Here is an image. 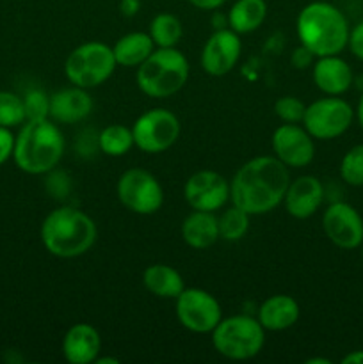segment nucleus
I'll list each match as a JSON object with an SVG mask.
<instances>
[{
    "mask_svg": "<svg viewBox=\"0 0 363 364\" xmlns=\"http://www.w3.org/2000/svg\"><path fill=\"white\" fill-rule=\"evenodd\" d=\"M290 174L276 156H255L235 173L230 183L231 205L249 215L273 212L287 194Z\"/></svg>",
    "mask_w": 363,
    "mask_h": 364,
    "instance_id": "1",
    "label": "nucleus"
},
{
    "mask_svg": "<svg viewBox=\"0 0 363 364\" xmlns=\"http://www.w3.org/2000/svg\"><path fill=\"white\" fill-rule=\"evenodd\" d=\"M298 38L313 57L338 55L347 46L349 21L337 6L330 2H310L298 14Z\"/></svg>",
    "mask_w": 363,
    "mask_h": 364,
    "instance_id": "2",
    "label": "nucleus"
},
{
    "mask_svg": "<svg viewBox=\"0 0 363 364\" xmlns=\"http://www.w3.org/2000/svg\"><path fill=\"white\" fill-rule=\"evenodd\" d=\"M39 235L50 255L70 259L85 255L95 245L98 230L95 220L82 210L60 206L45 217Z\"/></svg>",
    "mask_w": 363,
    "mask_h": 364,
    "instance_id": "3",
    "label": "nucleus"
},
{
    "mask_svg": "<svg viewBox=\"0 0 363 364\" xmlns=\"http://www.w3.org/2000/svg\"><path fill=\"white\" fill-rule=\"evenodd\" d=\"M64 135L52 119H27L14 137L13 159L27 174H46L64 155Z\"/></svg>",
    "mask_w": 363,
    "mask_h": 364,
    "instance_id": "4",
    "label": "nucleus"
},
{
    "mask_svg": "<svg viewBox=\"0 0 363 364\" xmlns=\"http://www.w3.org/2000/svg\"><path fill=\"white\" fill-rule=\"evenodd\" d=\"M189 78V60L177 48H157L137 66L139 89L149 98H167L180 91Z\"/></svg>",
    "mask_w": 363,
    "mask_h": 364,
    "instance_id": "5",
    "label": "nucleus"
},
{
    "mask_svg": "<svg viewBox=\"0 0 363 364\" xmlns=\"http://www.w3.org/2000/svg\"><path fill=\"white\" fill-rule=\"evenodd\" d=\"M212 345L221 355L233 361H246L260 354L265 343V329L258 318L233 315L221 318L212 331Z\"/></svg>",
    "mask_w": 363,
    "mask_h": 364,
    "instance_id": "6",
    "label": "nucleus"
},
{
    "mask_svg": "<svg viewBox=\"0 0 363 364\" xmlns=\"http://www.w3.org/2000/svg\"><path fill=\"white\" fill-rule=\"evenodd\" d=\"M117 63L110 46L100 41H89L77 46L68 55L64 64V75L78 87L91 89L109 80Z\"/></svg>",
    "mask_w": 363,
    "mask_h": 364,
    "instance_id": "7",
    "label": "nucleus"
},
{
    "mask_svg": "<svg viewBox=\"0 0 363 364\" xmlns=\"http://www.w3.org/2000/svg\"><path fill=\"white\" fill-rule=\"evenodd\" d=\"M354 119V110L340 96H326L306 105L302 127L313 139L331 141L349 130Z\"/></svg>",
    "mask_w": 363,
    "mask_h": 364,
    "instance_id": "8",
    "label": "nucleus"
},
{
    "mask_svg": "<svg viewBox=\"0 0 363 364\" xmlns=\"http://www.w3.org/2000/svg\"><path fill=\"white\" fill-rule=\"evenodd\" d=\"M180 132L178 117L166 109H153L141 114L132 127L134 144L149 155L167 151L178 141Z\"/></svg>",
    "mask_w": 363,
    "mask_h": 364,
    "instance_id": "9",
    "label": "nucleus"
},
{
    "mask_svg": "<svg viewBox=\"0 0 363 364\" xmlns=\"http://www.w3.org/2000/svg\"><path fill=\"white\" fill-rule=\"evenodd\" d=\"M117 199L137 215H152L164 205V191L152 173L144 169H128L117 180Z\"/></svg>",
    "mask_w": 363,
    "mask_h": 364,
    "instance_id": "10",
    "label": "nucleus"
},
{
    "mask_svg": "<svg viewBox=\"0 0 363 364\" xmlns=\"http://www.w3.org/2000/svg\"><path fill=\"white\" fill-rule=\"evenodd\" d=\"M174 301L178 322L191 333H212L223 318L219 302L201 288H185Z\"/></svg>",
    "mask_w": 363,
    "mask_h": 364,
    "instance_id": "11",
    "label": "nucleus"
},
{
    "mask_svg": "<svg viewBox=\"0 0 363 364\" xmlns=\"http://www.w3.org/2000/svg\"><path fill=\"white\" fill-rule=\"evenodd\" d=\"M322 230L331 244L351 251L363 244V219L349 203H331L322 215Z\"/></svg>",
    "mask_w": 363,
    "mask_h": 364,
    "instance_id": "12",
    "label": "nucleus"
},
{
    "mask_svg": "<svg viewBox=\"0 0 363 364\" xmlns=\"http://www.w3.org/2000/svg\"><path fill=\"white\" fill-rule=\"evenodd\" d=\"M184 194L192 210L217 212L230 199V183L216 171H198L185 181Z\"/></svg>",
    "mask_w": 363,
    "mask_h": 364,
    "instance_id": "13",
    "label": "nucleus"
},
{
    "mask_svg": "<svg viewBox=\"0 0 363 364\" xmlns=\"http://www.w3.org/2000/svg\"><path fill=\"white\" fill-rule=\"evenodd\" d=\"M273 151L287 167L301 169L310 166L313 160L315 146L305 127H299L298 123H283L273 134Z\"/></svg>",
    "mask_w": 363,
    "mask_h": 364,
    "instance_id": "14",
    "label": "nucleus"
},
{
    "mask_svg": "<svg viewBox=\"0 0 363 364\" xmlns=\"http://www.w3.org/2000/svg\"><path fill=\"white\" fill-rule=\"evenodd\" d=\"M242 43L237 32L219 28L206 39L201 50V68L212 77L230 73L241 59Z\"/></svg>",
    "mask_w": 363,
    "mask_h": 364,
    "instance_id": "15",
    "label": "nucleus"
},
{
    "mask_svg": "<svg viewBox=\"0 0 363 364\" xmlns=\"http://www.w3.org/2000/svg\"><path fill=\"white\" fill-rule=\"evenodd\" d=\"M93 112V98L88 89L71 84L50 96V119L63 124L84 121Z\"/></svg>",
    "mask_w": 363,
    "mask_h": 364,
    "instance_id": "16",
    "label": "nucleus"
},
{
    "mask_svg": "<svg viewBox=\"0 0 363 364\" xmlns=\"http://www.w3.org/2000/svg\"><path fill=\"white\" fill-rule=\"evenodd\" d=\"M324 201V187L315 176H299L288 183L283 203L294 219H308Z\"/></svg>",
    "mask_w": 363,
    "mask_h": 364,
    "instance_id": "17",
    "label": "nucleus"
},
{
    "mask_svg": "<svg viewBox=\"0 0 363 364\" xmlns=\"http://www.w3.org/2000/svg\"><path fill=\"white\" fill-rule=\"evenodd\" d=\"M102 350L100 333L89 323H75L63 340V355L71 364H91Z\"/></svg>",
    "mask_w": 363,
    "mask_h": 364,
    "instance_id": "18",
    "label": "nucleus"
},
{
    "mask_svg": "<svg viewBox=\"0 0 363 364\" xmlns=\"http://www.w3.org/2000/svg\"><path fill=\"white\" fill-rule=\"evenodd\" d=\"M313 82L327 96H340L354 82L351 66L338 55L319 57L313 66Z\"/></svg>",
    "mask_w": 363,
    "mask_h": 364,
    "instance_id": "19",
    "label": "nucleus"
},
{
    "mask_svg": "<svg viewBox=\"0 0 363 364\" xmlns=\"http://www.w3.org/2000/svg\"><path fill=\"white\" fill-rule=\"evenodd\" d=\"M298 320L299 304L290 295H273L258 309V322L265 331H285Z\"/></svg>",
    "mask_w": 363,
    "mask_h": 364,
    "instance_id": "20",
    "label": "nucleus"
},
{
    "mask_svg": "<svg viewBox=\"0 0 363 364\" xmlns=\"http://www.w3.org/2000/svg\"><path fill=\"white\" fill-rule=\"evenodd\" d=\"M182 237L192 249H209L219 240V223L214 212L194 210L182 223Z\"/></svg>",
    "mask_w": 363,
    "mask_h": 364,
    "instance_id": "21",
    "label": "nucleus"
},
{
    "mask_svg": "<svg viewBox=\"0 0 363 364\" xmlns=\"http://www.w3.org/2000/svg\"><path fill=\"white\" fill-rule=\"evenodd\" d=\"M153 50H155V43H153L152 36L146 32H128V34L121 36L116 45L112 46L117 66L127 68L141 66L152 55Z\"/></svg>",
    "mask_w": 363,
    "mask_h": 364,
    "instance_id": "22",
    "label": "nucleus"
},
{
    "mask_svg": "<svg viewBox=\"0 0 363 364\" xmlns=\"http://www.w3.org/2000/svg\"><path fill=\"white\" fill-rule=\"evenodd\" d=\"M142 283L149 294L160 299H177L185 290L184 277L180 276V272L164 263L149 265L142 274Z\"/></svg>",
    "mask_w": 363,
    "mask_h": 364,
    "instance_id": "23",
    "label": "nucleus"
},
{
    "mask_svg": "<svg viewBox=\"0 0 363 364\" xmlns=\"http://www.w3.org/2000/svg\"><path fill=\"white\" fill-rule=\"evenodd\" d=\"M265 0H237L228 13V23L238 36L249 34L265 21Z\"/></svg>",
    "mask_w": 363,
    "mask_h": 364,
    "instance_id": "24",
    "label": "nucleus"
},
{
    "mask_svg": "<svg viewBox=\"0 0 363 364\" xmlns=\"http://www.w3.org/2000/svg\"><path fill=\"white\" fill-rule=\"evenodd\" d=\"M149 36L159 48H174L180 43L184 27L180 18L171 13H160L149 23Z\"/></svg>",
    "mask_w": 363,
    "mask_h": 364,
    "instance_id": "25",
    "label": "nucleus"
},
{
    "mask_svg": "<svg viewBox=\"0 0 363 364\" xmlns=\"http://www.w3.org/2000/svg\"><path fill=\"white\" fill-rule=\"evenodd\" d=\"M134 144L132 128L123 124H109L98 134V149L103 155L123 156L130 151Z\"/></svg>",
    "mask_w": 363,
    "mask_h": 364,
    "instance_id": "26",
    "label": "nucleus"
},
{
    "mask_svg": "<svg viewBox=\"0 0 363 364\" xmlns=\"http://www.w3.org/2000/svg\"><path fill=\"white\" fill-rule=\"evenodd\" d=\"M249 217L251 215L248 212H244V210L235 205L224 210L223 215L217 219V223H219V238H224L226 242L241 240L249 230Z\"/></svg>",
    "mask_w": 363,
    "mask_h": 364,
    "instance_id": "27",
    "label": "nucleus"
},
{
    "mask_svg": "<svg viewBox=\"0 0 363 364\" xmlns=\"http://www.w3.org/2000/svg\"><path fill=\"white\" fill-rule=\"evenodd\" d=\"M27 121L23 98L11 91H0V127H21Z\"/></svg>",
    "mask_w": 363,
    "mask_h": 364,
    "instance_id": "28",
    "label": "nucleus"
},
{
    "mask_svg": "<svg viewBox=\"0 0 363 364\" xmlns=\"http://www.w3.org/2000/svg\"><path fill=\"white\" fill-rule=\"evenodd\" d=\"M342 180L352 187H363V144L349 149L340 162Z\"/></svg>",
    "mask_w": 363,
    "mask_h": 364,
    "instance_id": "29",
    "label": "nucleus"
},
{
    "mask_svg": "<svg viewBox=\"0 0 363 364\" xmlns=\"http://www.w3.org/2000/svg\"><path fill=\"white\" fill-rule=\"evenodd\" d=\"M23 105L27 119H48L50 117V96L41 89H31L25 92Z\"/></svg>",
    "mask_w": 363,
    "mask_h": 364,
    "instance_id": "30",
    "label": "nucleus"
},
{
    "mask_svg": "<svg viewBox=\"0 0 363 364\" xmlns=\"http://www.w3.org/2000/svg\"><path fill=\"white\" fill-rule=\"evenodd\" d=\"M274 112L285 123H302L306 105L299 98H294V96H283V98H278L276 103H274Z\"/></svg>",
    "mask_w": 363,
    "mask_h": 364,
    "instance_id": "31",
    "label": "nucleus"
},
{
    "mask_svg": "<svg viewBox=\"0 0 363 364\" xmlns=\"http://www.w3.org/2000/svg\"><path fill=\"white\" fill-rule=\"evenodd\" d=\"M50 176L48 180H46V188H48V192L52 196H56V198H64V196L70 192L71 185H70V178L66 176L64 173H59V171H50Z\"/></svg>",
    "mask_w": 363,
    "mask_h": 364,
    "instance_id": "32",
    "label": "nucleus"
},
{
    "mask_svg": "<svg viewBox=\"0 0 363 364\" xmlns=\"http://www.w3.org/2000/svg\"><path fill=\"white\" fill-rule=\"evenodd\" d=\"M14 137L16 135H13L11 128L0 127V166H4L13 156Z\"/></svg>",
    "mask_w": 363,
    "mask_h": 364,
    "instance_id": "33",
    "label": "nucleus"
},
{
    "mask_svg": "<svg viewBox=\"0 0 363 364\" xmlns=\"http://www.w3.org/2000/svg\"><path fill=\"white\" fill-rule=\"evenodd\" d=\"M347 46L351 48V52L354 53V57L363 60V20L359 21V23L352 28L351 34H349Z\"/></svg>",
    "mask_w": 363,
    "mask_h": 364,
    "instance_id": "34",
    "label": "nucleus"
},
{
    "mask_svg": "<svg viewBox=\"0 0 363 364\" xmlns=\"http://www.w3.org/2000/svg\"><path fill=\"white\" fill-rule=\"evenodd\" d=\"M312 53H310L305 46H301V48L294 50V53H292V64H294L295 68H299V70H305V68H308L310 63H312Z\"/></svg>",
    "mask_w": 363,
    "mask_h": 364,
    "instance_id": "35",
    "label": "nucleus"
},
{
    "mask_svg": "<svg viewBox=\"0 0 363 364\" xmlns=\"http://www.w3.org/2000/svg\"><path fill=\"white\" fill-rule=\"evenodd\" d=\"M139 9H141V0H121L120 2V13L127 18L135 16Z\"/></svg>",
    "mask_w": 363,
    "mask_h": 364,
    "instance_id": "36",
    "label": "nucleus"
},
{
    "mask_svg": "<svg viewBox=\"0 0 363 364\" xmlns=\"http://www.w3.org/2000/svg\"><path fill=\"white\" fill-rule=\"evenodd\" d=\"M196 9H201V11H212L217 9V7L223 6L226 0H189Z\"/></svg>",
    "mask_w": 363,
    "mask_h": 364,
    "instance_id": "37",
    "label": "nucleus"
},
{
    "mask_svg": "<svg viewBox=\"0 0 363 364\" xmlns=\"http://www.w3.org/2000/svg\"><path fill=\"white\" fill-rule=\"evenodd\" d=\"M342 364H363V350H354L342 359Z\"/></svg>",
    "mask_w": 363,
    "mask_h": 364,
    "instance_id": "38",
    "label": "nucleus"
},
{
    "mask_svg": "<svg viewBox=\"0 0 363 364\" xmlns=\"http://www.w3.org/2000/svg\"><path fill=\"white\" fill-rule=\"evenodd\" d=\"M356 117H358V123L363 130V92H362V96H359L358 107H356Z\"/></svg>",
    "mask_w": 363,
    "mask_h": 364,
    "instance_id": "39",
    "label": "nucleus"
},
{
    "mask_svg": "<svg viewBox=\"0 0 363 364\" xmlns=\"http://www.w3.org/2000/svg\"><path fill=\"white\" fill-rule=\"evenodd\" d=\"M306 364H331L330 359H322V358H312L306 361Z\"/></svg>",
    "mask_w": 363,
    "mask_h": 364,
    "instance_id": "40",
    "label": "nucleus"
},
{
    "mask_svg": "<svg viewBox=\"0 0 363 364\" xmlns=\"http://www.w3.org/2000/svg\"><path fill=\"white\" fill-rule=\"evenodd\" d=\"M95 363H98V364H105V363L117 364V363H120V359H114V358H96Z\"/></svg>",
    "mask_w": 363,
    "mask_h": 364,
    "instance_id": "41",
    "label": "nucleus"
},
{
    "mask_svg": "<svg viewBox=\"0 0 363 364\" xmlns=\"http://www.w3.org/2000/svg\"><path fill=\"white\" fill-rule=\"evenodd\" d=\"M362 258H363V249H362Z\"/></svg>",
    "mask_w": 363,
    "mask_h": 364,
    "instance_id": "42",
    "label": "nucleus"
}]
</instances>
